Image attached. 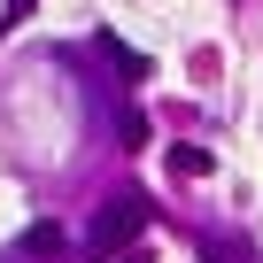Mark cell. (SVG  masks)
<instances>
[{
  "mask_svg": "<svg viewBox=\"0 0 263 263\" xmlns=\"http://www.w3.org/2000/svg\"><path fill=\"white\" fill-rule=\"evenodd\" d=\"M171 171H178V178H209L217 155H209V147H171Z\"/></svg>",
  "mask_w": 263,
  "mask_h": 263,
  "instance_id": "3",
  "label": "cell"
},
{
  "mask_svg": "<svg viewBox=\"0 0 263 263\" xmlns=\"http://www.w3.org/2000/svg\"><path fill=\"white\" fill-rule=\"evenodd\" d=\"M24 255H62V224H54V217H39V224L24 232Z\"/></svg>",
  "mask_w": 263,
  "mask_h": 263,
  "instance_id": "4",
  "label": "cell"
},
{
  "mask_svg": "<svg viewBox=\"0 0 263 263\" xmlns=\"http://www.w3.org/2000/svg\"><path fill=\"white\" fill-rule=\"evenodd\" d=\"M147 232V194H108L101 209H93V224H85V255H124L132 240Z\"/></svg>",
  "mask_w": 263,
  "mask_h": 263,
  "instance_id": "1",
  "label": "cell"
},
{
  "mask_svg": "<svg viewBox=\"0 0 263 263\" xmlns=\"http://www.w3.org/2000/svg\"><path fill=\"white\" fill-rule=\"evenodd\" d=\"M101 54H108V62H116L124 78H155V62H147L140 47H132V39H116V31H101Z\"/></svg>",
  "mask_w": 263,
  "mask_h": 263,
  "instance_id": "2",
  "label": "cell"
},
{
  "mask_svg": "<svg viewBox=\"0 0 263 263\" xmlns=\"http://www.w3.org/2000/svg\"><path fill=\"white\" fill-rule=\"evenodd\" d=\"M31 8H39V0H0V31H16V24L31 16Z\"/></svg>",
  "mask_w": 263,
  "mask_h": 263,
  "instance_id": "6",
  "label": "cell"
},
{
  "mask_svg": "<svg viewBox=\"0 0 263 263\" xmlns=\"http://www.w3.org/2000/svg\"><path fill=\"white\" fill-rule=\"evenodd\" d=\"M116 140H124V147H140V140H147V116H140V108H124V116H116Z\"/></svg>",
  "mask_w": 263,
  "mask_h": 263,
  "instance_id": "5",
  "label": "cell"
}]
</instances>
